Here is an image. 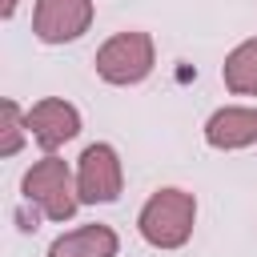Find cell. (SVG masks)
Returning <instances> with one entry per match:
<instances>
[{"instance_id":"cell-1","label":"cell","mask_w":257,"mask_h":257,"mask_svg":"<svg viewBox=\"0 0 257 257\" xmlns=\"http://www.w3.org/2000/svg\"><path fill=\"white\" fill-rule=\"evenodd\" d=\"M193 225H197V197L177 185L157 189L137 213V233L145 237V245L165 249V253L185 249L193 237Z\"/></svg>"},{"instance_id":"cell-2","label":"cell","mask_w":257,"mask_h":257,"mask_svg":"<svg viewBox=\"0 0 257 257\" xmlns=\"http://www.w3.org/2000/svg\"><path fill=\"white\" fill-rule=\"evenodd\" d=\"M20 193L28 205H36V213L44 221H72V213L80 209V193H76V173L68 169V161H60L56 153L40 157L24 177H20Z\"/></svg>"},{"instance_id":"cell-3","label":"cell","mask_w":257,"mask_h":257,"mask_svg":"<svg viewBox=\"0 0 257 257\" xmlns=\"http://www.w3.org/2000/svg\"><path fill=\"white\" fill-rule=\"evenodd\" d=\"M96 76L112 88H128V84H141L153 64H157V44L149 32L141 28H124L116 36H108L100 48H96Z\"/></svg>"},{"instance_id":"cell-4","label":"cell","mask_w":257,"mask_h":257,"mask_svg":"<svg viewBox=\"0 0 257 257\" xmlns=\"http://www.w3.org/2000/svg\"><path fill=\"white\" fill-rule=\"evenodd\" d=\"M76 193L80 205H112L124 193V165L108 141H96L76 161Z\"/></svg>"},{"instance_id":"cell-5","label":"cell","mask_w":257,"mask_h":257,"mask_svg":"<svg viewBox=\"0 0 257 257\" xmlns=\"http://www.w3.org/2000/svg\"><path fill=\"white\" fill-rule=\"evenodd\" d=\"M92 0H36L32 4V36L40 44H72L92 28Z\"/></svg>"},{"instance_id":"cell-6","label":"cell","mask_w":257,"mask_h":257,"mask_svg":"<svg viewBox=\"0 0 257 257\" xmlns=\"http://www.w3.org/2000/svg\"><path fill=\"white\" fill-rule=\"evenodd\" d=\"M24 120H28V137L44 149V157L56 153L60 145H68V141L80 133V112H76V104H68L64 96H44V100L28 104Z\"/></svg>"},{"instance_id":"cell-7","label":"cell","mask_w":257,"mask_h":257,"mask_svg":"<svg viewBox=\"0 0 257 257\" xmlns=\"http://www.w3.org/2000/svg\"><path fill=\"white\" fill-rule=\"evenodd\" d=\"M205 145L217 153H241L257 145V108L245 104H225L205 120Z\"/></svg>"},{"instance_id":"cell-8","label":"cell","mask_w":257,"mask_h":257,"mask_svg":"<svg viewBox=\"0 0 257 257\" xmlns=\"http://www.w3.org/2000/svg\"><path fill=\"white\" fill-rule=\"evenodd\" d=\"M120 237L112 225H80L48 245V257H116Z\"/></svg>"},{"instance_id":"cell-9","label":"cell","mask_w":257,"mask_h":257,"mask_svg":"<svg viewBox=\"0 0 257 257\" xmlns=\"http://www.w3.org/2000/svg\"><path fill=\"white\" fill-rule=\"evenodd\" d=\"M221 80L237 96H257V36H245L221 64Z\"/></svg>"},{"instance_id":"cell-10","label":"cell","mask_w":257,"mask_h":257,"mask_svg":"<svg viewBox=\"0 0 257 257\" xmlns=\"http://www.w3.org/2000/svg\"><path fill=\"white\" fill-rule=\"evenodd\" d=\"M28 108H20L12 96H4L0 104V157H16L28 141V120H24Z\"/></svg>"},{"instance_id":"cell-11","label":"cell","mask_w":257,"mask_h":257,"mask_svg":"<svg viewBox=\"0 0 257 257\" xmlns=\"http://www.w3.org/2000/svg\"><path fill=\"white\" fill-rule=\"evenodd\" d=\"M16 8H20V0H0V20H12Z\"/></svg>"}]
</instances>
